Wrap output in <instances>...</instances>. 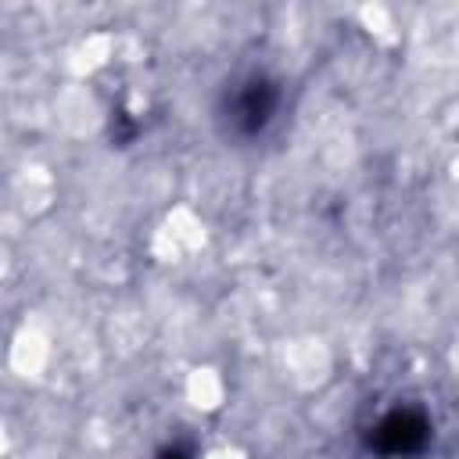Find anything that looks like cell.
I'll return each instance as SVG.
<instances>
[{
  "label": "cell",
  "mask_w": 459,
  "mask_h": 459,
  "mask_svg": "<svg viewBox=\"0 0 459 459\" xmlns=\"http://www.w3.org/2000/svg\"><path fill=\"white\" fill-rule=\"evenodd\" d=\"M280 104H283L280 82L265 72H247L233 79V86H226L222 104H219V122L226 136L258 140L280 118Z\"/></svg>",
  "instance_id": "6da1fadb"
}]
</instances>
